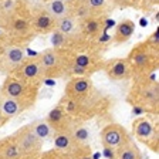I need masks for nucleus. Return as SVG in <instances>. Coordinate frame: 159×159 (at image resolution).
Instances as JSON below:
<instances>
[{"label":"nucleus","instance_id":"nucleus-4","mask_svg":"<svg viewBox=\"0 0 159 159\" xmlns=\"http://www.w3.org/2000/svg\"><path fill=\"white\" fill-rule=\"evenodd\" d=\"M0 24L7 31V36L11 39L10 44L23 46V43L33 40L36 36L33 27H31L30 14H24L23 11H20V7L10 16L0 19Z\"/></svg>","mask_w":159,"mask_h":159},{"label":"nucleus","instance_id":"nucleus-26","mask_svg":"<svg viewBox=\"0 0 159 159\" xmlns=\"http://www.w3.org/2000/svg\"><path fill=\"white\" fill-rule=\"evenodd\" d=\"M40 159H73L70 152H63V151H58V149H51V151H47V152H40Z\"/></svg>","mask_w":159,"mask_h":159},{"label":"nucleus","instance_id":"nucleus-18","mask_svg":"<svg viewBox=\"0 0 159 159\" xmlns=\"http://www.w3.org/2000/svg\"><path fill=\"white\" fill-rule=\"evenodd\" d=\"M51 142H53L54 148L63 152H71L74 145V141L71 138L70 129H63V131H54L53 136H51Z\"/></svg>","mask_w":159,"mask_h":159},{"label":"nucleus","instance_id":"nucleus-24","mask_svg":"<svg viewBox=\"0 0 159 159\" xmlns=\"http://www.w3.org/2000/svg\"><path fill=\"white\" fill-rule=\"evenodd\" d=\"M84 2H85L91 14L107 16V10H108V2L107 0H84Z\"/></svg>","mask_w":159,"mask_h":159},{"label":"nucleus","instance_id":"nucleus-21","mask_svg":"<svg viewBox=\"0 0 159 159\" xmlns=\"http://www.w3.org/2000/svg\"><path fill=\"white\" fill-rule=\"evenodd\" d=\"M21 153L19 146L14 142L11 135L7 138H0V159H20Z\"/></svg>","mask_w":159,"mask_h":159},{"label":"nucleus","instance_id":"nucleus-8","mask_svg":"<svg viewBox=\"0 0 159 159\" xmlns=\"http://www.w3.org/2000/svg\"><path fill=\"white\" fill-rule=\"evenodd\" d=\"M131 138L125 126L121 124H108L99 132V141L107 151H115Z\"/></svg>","mask_w":159,"mask_h":159},{"label":"nucleus","instance_id":"nucleus-25","mask_svg":"<svg viewBox=\"0 0 159 159\" xmlns=\"http://www.w3.org/2000/svg\"><path fill=\"white\" fill-rule=\"evenodd\" d=\"M73 159H94L93 151L89 145H77L73 148V151L70 152Z\"/></svg>","mask_w":159,"mask_h":159},{"label":"nucleus","instance_id":"nucleus-9","mask_svg":"<svg viewBox=\"0 0 159 159\" xmlns=\"http://www.w3.org/2000/svg\"><path fill=\"white\" fill-rule=\"evenodd\" d=\"M24 58H26V53L23 46L6 44L3 53L0 56V73L4 75H11L23 63Z\"/></svg>","mask_w":159,"mask_h":159},{"label":"nucleus","instance_id":"nucleus-5","mask_svg":"<svg viewBox=\"0 0 159 159\" xmlns=\"http://www.w3.org/2000/svg\"><path fill=\"white\" fill-rule=\"evenodd\" d=\"M0 94L19 101L27 111L36 104L39 97V85H31L14 75H7L3 85L0 87Z\"/></svg>","mask_w":159,"mask_h":159},{"label":"nucleus","instance_id":"nucleus-11","mask_svg":"<svg viewBox=\"0 0 159 159\" xmlns=\"http://www.w3.org/2000/svg\"><path fill=\"white\" fill-rule=\"evenodd\" d=\"M11 75L23 80V81L31 84V85H39V87L44 80L43 68L40 66V61L37 57H33V58H24L23 63L20 64L19 68H17Z\"/></svg>","mask_w":159,"mask_h":159},{"label":"nucleus","instance_id":"nucleus-7","mask_svg":"<svg viewBox=\"0 0 159 159\" xmlns=\"http://www.w3.org/2000/svg\"><path fill=\"white\" fill-rule=\"evenodd\" d=\"M11 138L19 146L21 156L37 155L43 151V141L34 134V131L30 128L29 124L19 128L14 134H11Z\"/></svg>","mask_w":159,"mask_h":159},{"label":"nucleus","instance_id":"nucleus-1","mask_svg":"<svg viewBox=\"0 0 159 159\" xmlns=\"http://www.w3.org/2000/svg\"><path fill=\"white\" fill-rule=\"evenodd\" d=\"M126 101H128L134 108L158 114V108H159V84H158V81L152 80L151 75L136 77L132 87H131V89H129Z\"/></svg>","mask_w":159,"mask_h":159},{"label":"nucleus","instance_id":"nucleus-29","mask_svg":"<svg viewBox=\"0 0 159 159\" xmlns=\"http://www.w3.org/2000/svg\"><path fill=\"white\" fill-rule=\"evenodd\" d=\"M159 0H141V4H139V9L142 10H149L152 7L158 6Z\"/></svg>","mask_w":159,"mask_h":159},{"label":"nucleus","instance_id":"nucleus-32","mask_svg":"<svg viewBox=\"0 0 159 159\" xmlns=\"http://www.w3.org/2000/svg\"><path fill=\"white\" fill-rule=\"evenodd\" d=\"M4 47H6V44H3V43H0V56H2V53H3V50H4Z\"/></svg>","mask_w":159,"mask_h":159},{"label":"nucleus","instance_id":"nucleus-20","mask_svg":"<svg viewBox=\"0 0 159 159\" xmlns=\"http://www.w3.org/2000/svg\"><path fill=\"white\" fill-rule=\"evenodd\" d=\"M70 134L74 141V145H89L91 131L81 122H73L70 126Z\"/></svg>","mask_w":159,"mask_h":159},{"label":"nucleus","instance_id":"nucleus-13","mask_svg":"<svg viewBox=\"0 0 159 159\" xmlns=\"http://www.w3.org/2000/svg\"><path fill=\"white\" fill-rule=\"evenodd\" d=\"M54 31H57V33H60L61 36H64V39L67 40V44H68L70 41L81 39V37H80V20L75 19L74 16H71V14H67V16H64V17L57 19Z\"/></svg>","mask_w":159,"mask_h":159},{"label":"nucleus","instance_id":"nucleus-12","mask_svg":"<svg viewBox=\"0 0 159 159\" xmlns=\"http://www.w3.org/2000/svg\"><path fill=\"white\" fill-rule=\"evenodd\" d=\"M104 73L112 81H126L132 78V68L126 58H111L104 60Z\"/></svg>","mask_w":159,"mask_h":159},{"label":"nucleus","instance_id":"nucleus-27","mask_svg":"<svg viewBox=\"0 0 159 159\" xmlns=\"http://www.w3.org/2000/svg\"><path fill=\"white\" fill-rule=\"evenodd\" d=\"M112 4L119 9H128V7H134V9H139L141 0H111Z\"/></svg>","mask_w":159,"mask_h":159},{"label":"nucleus","instance_id":"nucleus-22","mask_svg":"<svg viewBox=\"0 0 159 159\" xmlns=\"http://www.w3.org/2000/svg\"><path fill=\"white\" fill-rule=\"evenodd\" d=\"M29 125H30V128L34 131V134H36L43 142H46V141H51V136H53V134H54V129L50 126V124L46 121V118L36 119V121H33V122H30Z\"/></svg>","mask_w":159,"mask_h":159},{"label":"nucleus","instance_id":"nucleus-31","mask_svg":"<svg viewBox=\"0 0 159 159\" xmlns=\"http://www.w3.org/2000/svg\"><path fill=\"white\" fill-rule=\"evenodd\" d=\"M20 159H40V153H37V155H26L21 156Z\"/></svg>","mask_w":159,"mask_h":159},{"label":"nucleus","instance_id":"nucleus-6","mask_svg":"<svg viewBox=\"0 0 159 159\" xmlns=\"http://www.w3.org/2000/svg\"><path fill=\"white\" fill-rule=\"evenodd\" d=\"M132 134L136 141L148 146L152 152H159V131L158 125L152 124L145 116H139L132 122Z\"/></svg>","mask_w":159,"mask_h":159},{"label":"nucleus","instance_id":"nucleus-23","mask_svg":"<svg viewBox=\"0 0 159 159\" xmlns=\"http://www.w3.org/2000/svg\"><path fill=\"white\" fill-rule=\"evenodd\" d=\"M47 13L51 14L54 19H60L70 14V2L68 0H48L46 6Z\"/></svg>","mask_w":159,"mask_h":159},{"label":"nucleus","instance_id":"nucleus-28","mask_svg":"<svg viewBox=\"0 0 159 159\" xmlns=\"http://www.w3.org/2000/svg\"><path fill=\"white\" fill-rule=\"evenodd\" d=\"M145 41L148 44H151L152 47H155V48H159V31H158V29H156L155 31L145 40Z\"/></svg>","mask_w":159,"mask_h":159},{"label":"nucleus","instance_id":"nucleus-30","mask_svg":"<svg viewBox=\"0 0 159 159\" xmlns=\"http://www.w3.org/2000/svg\"><path fill=\"white\" fill-rule=\"evenodd\" d=\"M9 121H10V119L7 118V116H4V115H3V112L0 111V128H2V126H4V125H6V124L9 122Z\"/></svg>","mask_w":159,"mask_h":159},{"label":"nucleus","instance_id":"nucleus-3","mask_svg":"<svg viewBox=\"0 0 159 159\" xmlns=\"http://www.w3.org/2000/svg\"><path fill=\"white\" fill-rule=\"evenodd\" d=\"M44 78H61L68 75L70 56L63 47H51L37 56Z\"/></svg>","mask_w":159,"mask_h":159},{"label":"nucleus","instance_id":"nucleus-10","mask_svg":"<svg viewBox=\"0 0 159 159\" xmlns=\"http://www.w3.org/2000/svg\"><path fill=\"white\" fill-rule=\"evenodd\" d=\"M107 16L89 14L80 20V37L88 41H98L105 31Z\"/></svg>","mask_w":159,"mask_h":159},{"label":"nucleus","instance_id":"nucleus-19","mask_svg":"<svg viewBox=\"0 0 159 159\" xmlns=\"http://www.w3.org/2000/svg\"><path fill=\"white\" fill-rule=\"evenodd\" d=\"M114 153H115V159H142L141 151L132 138H129L125 143L118 146Z\"/></svg>","mask_w":159,"mask_h":159},{"label":"nucleus","instance_id":"nucleus-16","mask_svg":"<svg viewBox=\"0 0 159 159\" xmlns=\"http://www.w3.org/2000/svg\"><path fill=\"white\" fill-rule=\"evenodd\" d=\"M134 33H135V23L131 19H122L115 27L112 43H115V44L126 43L134 36Z\"/></svg>","mask_w":159,"mask_h":159},{"label":"nucleus","instance_id":"nucleus-15","mask_svg":"<svg viewBox=\"0 0 159 159\" xmlns=\"http://www.w3.org/2000/svg\"><path fill=\"white\" fill-rule=\"evenodd\" d=\"M46 121L50 124V126H51L54 131L70 129L71 124L74 122V119L71 118V115L64 109V107L61 105V104L54 107L53 109H50V112L47 114V116H46Z\"/></svg>","mask_w":159,"mask_h":159},{"label":"nucleus","instance_id":"nucleus-17","mask_svg":"<svg viewBox=\"0 0 159 159\" xmlns=\"http://www.w3.org/2000/svg\"><path fill=\"white\" fill-rule=\"evenodd\" d=\"M0 111L3 112L4 116L11 119L14 116H19L20 114H23L26 111V108L19 101H16V99L0 94Z\"/></svg>","mask_w":159,"mask_h":159},{"label":"nucleus","instance_id":"nucleus-14","mask_svg":"<svg viewBox=\"0 0 159 159\" xmlns=\"http://www.w3.org/2000/svg\"><path fill=\"white\" fill-rule=\"evenodd\" d=\"M30 20H31V27L36 34H48L53 33L56 29V19L47 13L46 9L30 13Z\"/></svg>","mask_w":159,"mask_h":159},{"label":"nucleus","instance_id":"nucleus-2","mask_svg":"<svg viewBox=\"0 0 159 159\" xmlns=\"http://www.w3.org/2000/svg\"><path fill=\"white\" fill-rule=\"evenodd\" d=\"M126 60L132 68V78L151 75L155 70H158L159 48H155L146 41H142L129 51Z\"/></svg>","mask_w":159,"mask_h":159}]
</instances>
